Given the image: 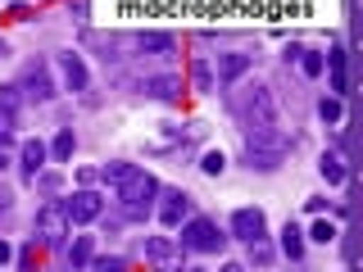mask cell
I'll return each mask as SVG.
<instances>
[{
    "mask_svg": "<svg viewBox=\"0 0 363 272\" xmlns=\"http://www.w3.org/2000/svg\"><path fill=\"white\" fill-rule=\"evenodd\" d=\"M291 154V136L281 128H250L245 132V164L259 168V173H272L281 168Z\"/></svg>",
    "mask_w": 363,
    "mask_h": 272,
    "instance_id": "cell-1",
    "label": "cell"
},
{
    "mask_svg": "<svg viewBox=\"0 0 363 272\" xmlns=\"http://www.w3.org/2000/svg\"><path fill=\"white\" fill-rule=\"evenodd\" d=\"M232 113L245 123V132L250 128H277V100H272V91L268 86H245L241 96L232 100Z\"/></svg>",
    "mask_w": 363,
    "mask_h": 272,
    "instance_id": "cell-2",
    "label": "cell"
},
{
    "mask_svg": "<svg viewBox=\"0 0 363 272\" xmlns=\"http://www.w3.org/2000/svg\"><path fill=\"white\" fill-rule=\"evenodd\" d=\"M159 196V181L155 173H141V168H132V177L128 181H118V204H123V218H145L150 213V204Z\"/></svg>",
    "mask_w": 363,
    "mask_h": 272,
    "instance_id": "cell-3",
    "label": "cell"
},
{
    "mask_svg": "<svg viewBox=\"0 0 363 272\" xmlns=\"http://www.w3.org/2000/svg\"><path fill=\"white\" fill-rule=\"evenodd\" d=\"M223 227L213 222V218H191V222H182V249H196V254H218L223 249Z\"/></svg>",
    "mask_w": 363,
    "mask_h": 272,
    "instance_id": "cell-4",
    "label": "cell"
},
{
    "mask_svg": "<svg viewBox=\"0 0 363 272\" xmlns=\"http://www.w3.org/2000/svg\"><path fill=\"white\" fill-rule=\"evenodd\" d=\"M68 213H64V204H41L37 209V218H32V232H37V241L41 245H68Z\"/></svg>",
    "mask_w": 363,
    "mask_h": 272,
    "instance_id": "cell-5",
    "label": "cell"
},
{
    "mask_svg": "<svg viewBox=\"0 0 363 272\" xmlns=\"http://www.w3.org/2000/svg\"><path fill=\"white\" fill-rule=\"evenodd\" d=\"M141 254H145V264L155 272H182V245L168 241V236H145Z\"/></svg>",
    "mask_w": 363,
    "mask_h": 272,
    "instance_id": "cell-6",
    "label": "cell"
},
{
    "mask_svg": "<svg viewBox=\"0 0 363 272\" xmlns=\"http://www.w3.org/2000/svg\"><path fill=\"white\" fill-rule=\"evenodd\" d=\"M14 86H18V96L37 100V105H41V100H55V82H50V68H45L41 60H32L28 68H23Z\"/></svg>",
    "mask_w": 363,
    "mask_h": 272,
    "instance_id": "cell-7",
    "label": "cell"
},
{
    "mask_svg": "<svg viewBox=\"0 0 363 272\" xmlns=\"http://www.w3.org/2000/svg\"><path fill=\"white\" fill-rule=\"evenodd\" d=\"M100 209H105V200L96 196V191H73V196L64 200V213H68V222L73 227H91L100 218Z\"/></svg>",
    "mask_w": 363,
    "mask_h": 272,
    "instance_id": "cell-8",
    "label": "cell"
},
{
    "mask_svg": "<svg viewBox=\"0 0 363 272\" xmlns=\"http://www.w3.org/2000/svg\"><path fill=\"white\" fill-rule=\"evenodd\" d=\"M118 50H132V55H173L177 41L168 32H132V37L118 41Z\"/></svg>",
    "mask_w": 363,
    "mask_h": 272,
    "instance_id": "cell-9",
    "label": "cell"
},
{
    "mask_svg": "<svg viewBox=\"0 0 363 272\" xmlns=\"http://www.w3.org/2000/svg\"><path fill=\"white\" fill-rule=\"evenodd\" d=\"M232 236H236L241 245L264 241V236H268V218H264V209H255V204H250V209H236V218H232Z\"/></svg>",
    "mask_w": 363,
    "mask_h": 272,
    "instance_id": "cell-10",
    "label": "cell"
},
{
    "mask_svg": "<svg viewBox=\"0 0 363 272\" xmlns=\"http://www.w3.org/2000/svg\"><path fill=\"white\" fill-rule=\"evenodd\" d=\"M60 73H64V86L68 91H86L91 86V68H86L82 55H73V50L60 55Z\"/></svg>",
    "mask_w": 363,
    "mask_h": 272,
    "instance_id": "cell-11",
    "label": "cell"
},
{
    "mask_svg": "<svg viewBox=\"0 0 363 272\" xmlns=\"http://www.w3.org/2000/svg\"><path fill=\"white\" fill-rule=\"evenodd\" d=\"M186 209H191L186 191H164V204H159V222H164V227H182Z\"/></svg>",
    "mask_w": 363,
    "mask_h": 272,
    "instance_id": "cell-12",
    "label": "cell"
},
{
    "mask_svg": "<svg viewBox=\"0 0 363 272\" xmlns=\"http://www.w3.org/2000/svg\"><path fill=\"white\" fill-rule=\"evenodd\" d=\"M45 154H50V145H45V141H28V145H23V154H18L23 181H37V173H41V164H45Z\"/></svg>",
    "mask_w": 363,
    "mask_h": 272,
    "instance_id": "cell-13",
    "label": "cell"
},
{
    "mask_svg": "<svg viewBox=\"0 0 363 272\" xmlns=\"http://www.w3.org/2000/svg\"><path fill=\"white\" fill-rule=\"evenodd\" d=\"M245 73H250V55H241V50H232V55H223V60H218V82H223V86L241 82Z\"/></svg>",
    "mask_w": 363,
    "mask_h": 272,
    "instance_id": "cell-14",
    "label": "cell"
},
{
    "mask_svg": "<svg viewBox=\"0 0 363 272\" xmlns=\"http://www.w3.org/2000/svg\"><path fill=\"white\" fill-rule=\"evenodd\" d=\"M64 259H68V268H86V264H96V241H91V236H77L73 245H64Z\"/></svg>",
    "mask_w": 363,
    "mask_h": 272,
    "instance_id": "cell-15",
    "label": "cell"
},
{
    "mask_svg": "<svg viewBox=\"0 0 363 272\" xmlns=\"http://www.w3.org/2000/svg\"><path fill=\"white\" fill-rule=\"evenodd\" d=\"M281 254H286V259H304V232L295 222H286V232H281Z\"/></svg>",
    "mask_w": 363,
    "mask_h": 272,
    "instance_id": "cell-16",
    "label": "cell"
},
{
    "mask_svg": "<svg viewBox=\"0 0 363 272\" xmlns=\"http://www.w3.org/2000/svg\"><path fill=\"white\" fill-rule=\"evenodd\" d=\"M327 68H332V86L345 91V50H340V45H332V60H327Z\"/></svg>",
    "mask_w": 363,
    "mask_h": 272,
    "instance_id": "cell-17",
    "label": "cell"
},
{
    "mask_svg": "<svg viewBox=\"0 0 363 272\" xmlns=\"http://www.w3.org/2000/svg\"><path fill=\"white\" fill-rule=\"evenodd\" d=\"M132 177V164H123V159H113L109 168H100V181H109V186H118V181Z\"/></svg>",
    "mask_w": 363,
    "mask_h": 272,
    "instance_id": "cell-18",
    "label": "cell"
},
{
    "mask_svg": "<svg viewBox=\"0 0 363 272\" xmlns=\"http://www.w3.org/2000/svg\"><path fill=\"white\" fill-rule=\"evenodd\" d=\"M73 150H77V136H73V132H60V136L50 141V154H55V159H73Z\"/></svg>",
    "mask_w": 363,
    "mask_h": 272,
    "instance_id": "cell-19",
    "label": "cell"
},
{
    "mask_svg": "<svg viewBox=\"0 0 363 272\" xmlns=\"http://www.w3.org/2000/svg\"><path fill=\"white\" fill-rule=\"evenodd\" d=\"M191 82H196L200 91L213 86V68H209V60H196V64H191Z\"/></svg>",
    "mask_w": 363,
    "mask_h": 272,
    "instance_id": "cell-20",
    "label": "cell"
},
{
    "mask_svg": "<svg viewBox=\"0 0 363 272\" xmlns=\"http://www.w3.org/2000/svg\"><path fill=\"white\" fill-rule=\"evenodd\" d=\"M141 91H150V96H164V100H173V96H177V77H159V82H141Z\"/></svg>",
    "mask_w": 363,
    "mask_h": 272,
    "instance_id": "cell-21",
    "label": "cell"
},
{
    "mask_svg": "<svg viewBox=\"0 0 363 272\" xmlns=\"http://www.w3.org/2000/svg\"><path fill=\"white\" fill-rule=\"evenodd\" d=\"M323 177L332 181V186H340V181H345V164H340L336 154H323Z\"/></svg>",
    "mask_w": 363,
    "mask_h": 272,
    "instance_id": "cell-22",
    "label": "cell"
},
{
    "mask_svg": "<svg viewBox=\"0 0 363 272\" xmlns=\"http://www.w3.org/2000/svg\"><path fill=\"white\" fill-rule=\"evenodd\" d=\"M200 168H204V173H209V177H218L223 168H227V154H223V150H209V154L200 159Z\"/></svg>",
    "mask_w": 363,
    "mask_h": 272,
    "instance_id": "cell-23",
    "label": "cell"
},
{
    "mask_svg": "<svg viewBox=\"0 0 363 272\" xmlns=\"http://www.w3.org/2000/svg\"><path fill=\"white\" fill-rule=\"evenodd\" d=\"M318 118H323V123H340V100H318Z\"/></svg>",
    "mask_w": 363,
    "mask_h": 272,
    "instance_id": "cell-24",
    "label": "cell"
},
{
    "mask_svg": "<svg viewBox=\"0 0 363 272\" xmlns=\"http://www.w3.org/2000/svg\"><path fill=\"white\" fill-rule=\"evenodd\" d=\"M245 249H250V259H255V264H272V249H268V241H250Z\"/></svg>",
    "mask_w": 363,
    "mask_h": 272,
    "instance_id": "cell-25",
    "label": "cell"
},
{
    "mask_svg": "<svg viewBox=\"0 0 363 272\" xmlns=\"http://www.w3.org/2000/svg\"><path fill=\"white\" fill-rule=\"evenodd\" d=\"M91 272H128V259H96Z\"/></svg>",
    "mask_w": 363,
    "mask_h": 272,
    "instance_id": "cell-26",
    "label": "cell"
},
{
    "mask_svg": "<svg viewBox=\"0 0 363 272\" xmlns=\"http://www.w3.org/2000/svg\"><path fill=\"white\" fill-rule=\"evenodd\" d=\"M323 68H327V60H323V55H318V50H304V73H309V77H318Z\"/></svg>",
    "mask_w": 363,
    "mask_h": 272,
    "instance_id": "cell-27",
    "label": "cell"
},
{
    "mask_svg": "<svg viewBox=\"0 0 363 272\" xmlns=\"http://www.w3.org/2000/svg\"><path fill=\"white\" fill-rule=\"evenodd\" d=\"M309 236H313L318 245H327V241L336 236V227H332V222H313V227H309Z\"/></svg>",
    "mask_w": 363,
    "mask_h": 272,
    "instance_id": "cell-28",
    "label": "cell"
},
{
    "mask_svg": "<svg viewBox=\"0 0 363 272\" xmlns=\"http://www.w3.org/2000/svg\"><path fill=\"white\" fill-rule=\"evenodd\" d=\"M9 154H14V136H5V132H0V168L9 164Z\"/></svg>",
    "mask_w": 363,
    "mask_h": 272,
    "instance_id": "cell-29",
    "label": "cell"
},
{
    "mask_svg": "<svg viewBox=\"0 0 363 272\" xmlns=\"http://www.w3.org/2000/svg\"><path fill=\"white\" fill-rule=\"evenodd\" d=\"M14 259V249H9V241H0V264H9Z\"/></svg>",
    "mask_w": 363,
    "mask_h": 272,
    "instance_id": "cell-30",
    "label": "cell"
},
{
    "mask_svg": "<svg viewBox=\"0 0 363 272\" xmlns=\"http://www.w3.org/2000/svg\"><path fill=\"white\" fill-rule=\"evenodd\" d=\"M223 272H245V268H241V264H227V268H223Z\"/></svg>",
    "mask_w": 363,
    "mask_h": 272,
    "instance_id": "cell-31",
    "label": "cell"
},
{
    "mask_svg": "<svg viewBox=\"0 0 363 272\" xmlns=\"http://www.w3.org/2000/svg\"><path fill=\"white\" fill-rule=\"evenodd\" d=\"M186 272H204V268H186Z\"/></svg>",
    "mask_w": 363,
    "mask_h": 272,
    "instance_id": "cell-32",
    "label": "cell"
},
{
    "mask_svg": "<svg viewBox=\"0 0 363 272\" xmlns=\"http://www.w3.org/2000/svg\"><path fill=\"white\" fill-rule=\"evenodd\" d=\"M0 55H5V41H0Z\"/></svg>",
    "mask_w": 363,
    "mask_h": 272,
    "instance_id": "cell-33",
    "label": "cell"
}]
</instances>
